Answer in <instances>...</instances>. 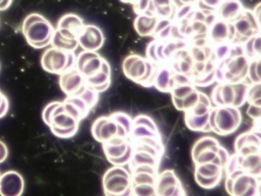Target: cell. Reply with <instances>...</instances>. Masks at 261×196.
Segmentation results:
<instances>
[{"instance_id":"obj_8","label":"cell","mask_w":261,"mask_h":196,"mask_svg":"<svg viewBox=\"0 0 261 196\" xmlns=\"http://www.w3.org/2000/svg\"><path fill=\"white\" fill-rule=\"evenodd\" d=\"M157 196H186L179 179L172 170L158 175L155 184Z\"/></svg>"},{"instance_id":"obj_44","label":"cell","mask_w":261,"mask_h":196,"mask_svg":"<svg viewBox=\"0 0 261 196\" xmlns=\"http://www.w3.org/2000/svg\"><path fill=\"white\" fill-rule=\"evenodd\" d=\"M198 102L212 108V102H211L210 99L207 97L205 93H202V92H199V99H198Z\"/></svg>"},{"instance_id":"obj_28","label":"cell","mask_w":261,"mask_h":196,"mask_svg":"<svg viewBox=\"0 0 261 196\" xmlns=\"http://www.w3.org/2000/svg\"><path fill=\"white\" fill-rule=\"evenodd\" d=\"M135 126H144L152 131L158 133L156 124L148 116H144V115L137 116L133 121V127H135Z\"/></svg>"},{"instance_id":"obj_14","label":"cell","mask_w":261,"mask_h":196,"mask_svg":"<svg viewBox=\"0 0 261 196\" xmlns=\"http://www.w3.org/2000/svg\"><path fill=\"white\" fill-rule=\"evenodd\" d=\"M217 9L218 18L229 23L233 22L242 14L244 7L240 2L225 1L222 2Z\"/></svg>"},{"instance_id":"obj_15","label":"cell","mask_w":261,"mask_h":196,"mask_svg":"<svg viewBox=\"0 0 261 196\" xmlns=\"http://www.w3.org/2000/svg\"><path fill=\"white\" fill-rule=\"evenodd\" d=\"M237 155V154H236ZM238 166L244 173H248L256 178H260V153L240 156L237 155Z\"/></svg>"},{"instance_id":"obj_35","label":"cell","mask_w":261,"mask_h":196,"mask_svg":"<svg viewBox=\"0 0 261 196\" xmlns=\"http://www.w3.org/2000/svg\"><path fill=\"white\" fill-rule=\"evenodd\" d=\"M156 45V41H152V42H150V44H149V46H148L147 49H146V55H147L148 58H149L148 61H151V62L152 63H157L160 61H159L158 58H157L156 52H155Z\"/></svg>"},{"instance_id":"obj_29","label":"cell","mask_w":261,"mask_h":196,"mask_svg":"<svg viewBox=\"0 0 261 196\" xmlns=\"http://www.w3.org/2000/svg\"><path fill=\"white\" fill-rule=\"evenodd\" d=\"M199 91L195 90L183 99V111L188 112L192 110L198 103Z\"/></svg>"},{"instance_id":"obj_47","label":"cell","mask_w":261,"mask_h":196,"mask_svg":"<svg viewBox=\"0 0 261 196\" xmlns=\"http://www.w3.org/2000/svg\"><path fill=\"white\" fill-rule=\"evenodd\" d=\"M1 175H2V174H1V173H0V178H1Z\"/></svg>"},{"instance_id":"obj_26","label":"cell","mask_w":261,"mask_h":196,"mask_svg":"<svg viewBox=\"0 0 261 196\" xmlns=\"http://www.w3.org/2000/svg\"><path fill=\"white\" fill-rule=\"evenodd\" d=\"M110 117L119 125L124 127L128 134H130L131 130L133 129V120L129 116L123 113H114Z\"/></svg>"},{"instance_id":"obj_4","label":"cell","mask_w":261,"mask_h":196,"mask_svg":"<svg viewBox=\"0 0 261 196\" xmlns=\"http://www.w3.org/2000/svg\"><path fill=\"white\" fill-rule=\"evenodd\" d=\"M259 179L238 168L227 174L226 189L230 196H259Z\"/></svg>"},{"instance_id":"obj_46","label":"cell","mask_w":261,"mask_h":196,"mask_svg":"<svg viewBox=\"0 0 261 196\" xmlns=\"http://www.w3.org/2000/svg\"><path fill=\"white\" fill-rule=\"evenodd\" d=\"M172 101H173L174 105H175V108L178 110H183V100L179 99V98L173 97L172 96Z\"/></svg>"},{"instance_id":"obj_13","label":"cell","mask_w":261,"mask_h":196,"mask_svg":"<svg viewBox=\"0 0 261 196\" xmlns=\"http://www.w3.org/2000/svg\"><path fill=\"white\" fill-rule=\"evenodd\" d=\"M117 124L110 116H100L93 122L91 133L97 142L102 144L117 136Z\"/></svg>"},{"instance_id":"obj_40","label":"cell","mask_w":261,"mask_h":196,"mask_svg":"<svg viewBox=\"0 0 261 196\" xmlns=\"http://www.w3.org/2000/svg\"><path fill=\"white\" fill-rule=\"evenodd\" d=\"M261 38L260 35H256L253 37V51L254 55L257 58H260Z\"/></svg>"},{"instance_id":"obj_17","label":"cell","mask_w":261,"mask_h":196,"mask_svg":"<svg viewBox=\"0 0 261 196\" xmlns=\"http://www.w3.org/2000/svg\"><path fill=\"white\" fill-rule=\"evenodd\" d=\"M158 19V17L155 15L141 14L135 20L134 26L141 36H150L154 33Z\"/></svg>"},{"instance_id":"obj_11","label":"cell","mask_w":261,"mask_h":196,"mask_svg":"<svg viewBox=\"0 0 261 196\" xmlns=\"http://www.w3.org/2000/svg\"><path fill=\"white\" fill-rule=\"evenodd\" d=\"M77 42L84 51L96 52L103 45L105 36L101 29L95 24H85Z\"/></svg>"},{"instance_id":"obj_10","label":"cell","mask_w":261,"mask_h":196,"mask_svg":"<svg viewBox=\"0 0 261 196\" xmlns=\"http://www.w3.org/2000/svg\"><path fill=\"white\" fill-rule=\"evenodd\" d=\"M85 26L84 20L79 15L74 13L65 14L58 21L56 32L67 39L77 41Z\"/></svg>"},{"instance_id":"obj_23","label":"cell","mask_w":261,"mask_h":196,"mask_svg":"<svg viewBox=\"0 0 261 196\" xmlns=\"http://www.w3.org/2000/svg\"><path fill=\"white\" fill-rule=\"evenodd\" d=\"M219 145V142L215 138L210 137V136H204V137H202L199 140L197 141L194 145L192 152V158L196 156L198 153H201L203 150L210 148V147L214 146V145Z\"/></svg>"},{"instance_id":"obj_34","label":"cell","mask_w":261,"mask_h":196,"mask_svg":"<svg viewBox=\"0 0 261 196\" xmlns=\"http://www.w3.org/2000/svg\"><path fill=\"white\" fill-rule=\"evenodd\" d=\"M10 108L8 98L3 92L0 91V119L7 114Z\"/></svg>"},{"instance_id":"obj_21","label":"cell","mask_w":261,"mask_h":196,"mask_svg":"<svg viewBox=\"0 0 261 196\" xmlns=\"http://www.w3.org/2000/svg\"><path fill=\"white\" fill-rule=\"evenodd\" d=\"M208 114L202 116H195L186 113V122L187 127L194 131H202L204 126L208 122Z\"/></svg>"},{"instance_id":"obj_3","label":"cell","mask_w":261,"mask_h":196,"mask_svg":"<svg viewBox=\"0 0 261 196\" xmlns=\"http://www.w3.org/2000/svg\"><path fill=\"white\" fill-rule=\"evenodd\" d=\"M103 188L106 196H134L131 174L123 166L114 165L105 173Z\"/></svg>"},{"instance_id":"obj_43","label":"cell","mask_w":261,"mask_h":196,"mask_svg":"<svg viewBox=\"0 0 261 196\" xmlns=\"http://www.w3.org/2000/svg\"><path fill=\"white\" fill-rule=\"evenodd\" d=\"M172 27V24H171V26H168L167 28H166V29H163L162 32H160V33L157 34V36H158L159 38H160V40H162V41H163V40L166 39V38H169V35H171Z\"/></svg>"},{"instance_id":"obj_27","label":"cell","mask_w":261,"mask_h":196,"mask_svg":"<svg viewBox=\"0 0 261 196\" xmlns=\"http://www.w3.org/2000/svg\"><path fill=\"white\" fill-rule=\"evenodd\" d=\"M195 90V87L192 85V84L176 86V87H173V88L172 89L171 93H172V96H173V97L179 98V99L183 100Z\"/></svg>"},{"instance_id":"obj_37","label":"cell","mask_w":261,"mask_h":196,"mask_svg":"<svg viewBox=\"0 0 261 196\" xmlns=\"http://www.w3.org/2000/svg\"><path fill=\"white\" fill-rule=\"evenodd\" d=\"M247 114L252 119L259 120L261 116V107L250 104L247 108Z\"/></svg>"},{"instance_id":"obj_41","label":"cell","mask_w":261,"mask_h":196,"mask_svg":"<svg viewBox=\"0 0 261 196\" xmlns=\"http://www.w3.org/2000/svg\"><path fill=\"white\" fill-rule=\"evenodd\" d=\"M192 6H189V5H184V6H181V7L180 8L179 10L177 12L176 18H178V19H182V18L187 17L188 15L192 12Z\"/></svg>"},{"instance_id":"obj_6","label":"cell","mask_w":261,"mask_h":196,"mask_svg":"<svg viewBox=\"0 0 261 196\" xmlns=\"http://www.w3.org/2000/svg\"><path fill=\"white\" fill-rule=\"evenodd\" d=\"M242 121L241 112L236 107H220L216 108L215 124L221 136L229 135L238 130Z\"/></svg>"},{"instance_id":"obj_20","label":"cell","mask_w":261,"mask_h":196,"mask_svg":"<svg viewBox=\"0 0 261 196\" xmlns=\"http://www.w3.org/2000/svg\"><path fill=\"white\" fill-rule=\"evenodd\" d=\"M154 84L156 88L162 92L170 91L175 87L170 70L167 67L159 69Z\"/></svg>"},{"instance_id":"obj_5","label":"cell","mask_w":261,"mask_h":196,"mask_svg":"<svg viewBox=\"0 0 261 196\" xmlns=\"http://www.w3.org/2000/svg\"><path fill=\"white\" fill-rule=\"evenodd\" d=\"M75 61L76 55L74 52H65L50 47L42 54L41 65L48 73L60 76L75 67Z\"/></svg>"},{"instance_id":"obj_33","label":"cell","mask_w":261,"mask_h":196,"mask_svg":"<svg viewBox=\"0 0 261 196\" xmlns=\"http://www.w3.org/2000/svg\"><path fill=\"white\" fill-rule=\"evenodd\" d=\"M227 43L218 44L216 50H215V55H216L217 58L218 59L221 60V61H223L226 57L229 56L230 55V45Z\"/></svg>"},{"instance_id":"obj_2","label":"cell","mask_w":261,"mask_h":196,"mask_svg":"<svg viewBox=\"0 0 261 196\" xmlns=\"http://www.w3.org/2000/svg\"><path fill=\"white\" fill-rule=\"evenodd\" d=\"M55 30L46 18L36 12L27 15L22 22V34L33 48L42 49L51 45Z\"/></svg>"},{"instance_id":"obj_38","label":"cell","mask_w":261,"mask_h":196,"mask_svg":"<svg viewBox=\"0 0 261 196\" xmlns=\"http://www.w3.org/2000/svg\"><path fill=\"white\" fill-rule=\"evenodd\" d=\"M212 99L214 104H216L218 107H224V103L221 96V85L217 86L212 93Z\"/></svg>"},{"instance_id":"obj_7","label":"cell","mask_w":261,"mask_h":196,"mask_svg":"<svg viewBox=\"0 0 261 196\" xmlns=\"http://www.w3.org/2000/svg\"><path fill=\"white\" fill-rule=\"evenodd\" d=\"M195 180L203 188H215L222 179L224 168L215 162L195 165Z\"/></svg>"},{"instance_id":"obj_24","label":"cell","mask_w":261,"mask_h":196,"mask_svg":"<svg viewBox=\"0 0 261 196\" xmlns=\"http://www.w3.org/2000/svg\"><path fill=\"white\" fill-rule=\"evenodd\" d=\"M221 96L224 107L233 105L234 101V89L233 84L226 83L221 85Z\"/></svg>"},{"instance_id":"obj_42","label":"cell","mask_w":261,"mask_h":196,"mask_svg":"<svg viewBox=\"0 0 261 196\" xmlns=\"http://www.w3.org/2000/svg\"><path fill=\"white\" fill-rule=\"evenodd\" d=\"M9 156V150L7 144L0 140V164L5 162Z\"/></svg>"},{"instance_id":"obj_9","label":"cell","mask_w":261,"mask_h":196,"mask_svg":"<svg viewBox=\"0 0 261 196\" xmlns=\"http://www.w3.org/2000/svg\"><path fill=\"white\" fill-rule=\"evenodd\" d=\"M59 85L67 97L79 96L88 87L85 78L75 67L60 75Z\"/></svg>"},{"instance_id":"obj_36","label":"cell","mask_w":261,"mask_h":196,"mask_svg":"<svg viewBox=\"0 0 261 196\" xmlns=\"http://www.w3.org/2000/svg\"><path fill=\"white\" fill-rule=\"evenodd\" d=\"M172 79H173L175 87H176V86L187 85V84H190V83L192 82L188 75L180 73H176L175 75H174V76L172 77Z\"/></svg>"},{"instance_id":"obj_16","label":"cell","mask_w":261,"mask_h":196,"mask_svg":"<svg viewBox=\"0 0 261 196\" xmlns=\"http://www.w3.org/2000/svg\"><path fill=\"white\" fill-rule=\"evenodd\" d=\"M235 32H236V38H240L241 41L246 39L247 41L249 38L254 37L255 35H259V31L255 29L253 24L247 19V17L241 14L238 18L232 22Z\"/></svg>"},{"instance_id":"obj_19","label":"cell","mask_w":261,"mask_h":196,"mask_svg":"<svg viewBox=\"0 0 261 196\" xmlns=\"http://www.w3.org/2000/svg\"><path fill=\"white\" fill-rule=\"evenodd\" d=\"M146 71V59L138 55L137 58L134 60V62L125 70L124 74L129 80L138 82L144 77Z\"/></svg>"},{"instance_id":"obj_25","label":"cell","mask_w":261,"mask_h":196,"mask_svg":"<svg viewBox=\"0 0 261 196\" xmlns=\"http://www.w3.org/2000/svg\"><path fill=\"white\" fill-rule=\"evenodd\" d=\"M260 84H252L249 86L247 93V101L250 104L261 107Z\"/></svg>"},{"instance_id":"obj_39","label":"cell","mask_w":261,"mask_h":196,"mask_svg":"<svg viewBox=\"0 0 261 196\" xmlns=\"http://www.w3.org/2000/svg\"><path fill=\"white\" fill-rule=\"evenodd\" d=\"M169 26H171V21L169 18H159L156 26H155L154 34L157 35Z\"/></svg>"},{"instance_id":"obj_31","label":"cell","mask_w":261,"mask_h":196,"mask_svg":"<svg viewBox=\"0 0 261 196\" xmlns=\"http://www.w3.org/2000/svg\"><path fill=\"white\" fill-rule=\"evenodd\" d=\"M190 55L192 60H193L194 63H205L206 61H208L204 48H202V47L193 46L191 48Z\"/></svg>"},{"instance_id":"obj_1","label":"cell","mask_w":261,"mask_h":196,"mask_svg":"<svg viewBox=\"0 0 261 196\" xmlns=\"http://www.w3.org/2000/svg\"><path fill=\"white\" fill-rule=\"evenodd\" d=\"M42 119L55 136L68 139L77 133L83 119L74 106L65 100L47 104L42 111Z\"/></svg>"},{"instance_id":"obj_12","label":"cell","mask_w":261,"mask_h":196,"mask_svg":"<svg viewBox=\"0 0 261 196\" xmlns=\"http://www.w3.org/2000/svg\"><path fill=\"white\" fill-rule=\"evenodd\" d=\"M25 190V180L20 173L13 170L6 172L0 178V195L22 196Z\"/></svg>"},{"instance_id":"obj_30","label":"cell","mask_w":261,"mask_h":196,"mask_svg":"<svg viewBox=\"0 0 261 196\" xmlns=\"http://www.w3.org/2000/svg\"><path fill=\"white\" fill-rule=\"evenodd\" d=\"M260 58H254L249 63L248 70H247V78L250 80L252 84H260L261 78L258 76L256 73V64Z\"/></svg>"},{"instance_id":"obj_22","label":"cell","mask_w":261,"mask_h":196,"mask_svg":"<svg viewBox=\"0 0 261 196\" xmlns=\"http://www.w3.org/2000/svg\"><path fill=\"white\" fill-rule=\"evenodd\" d=\"M234 89V101L233 103V107H238L245 103L247 101V90H248L249 84L244 83H237L233 84Z\"/></svg>"},{"instance_id":"obj_32","label":"cell","mask_w":261,"mask_h":196,"mask_svg":"<svg viewBox=\"0 0 261 196\" xmlns=\"http://www.w3.org/2000/svg\"><path fill=\"white\" fill-rule=\"evenodd\" d=\"M212 109L198 102L192 110L186 112V113H189V114L192 115V116H204V115L208 114Z\"/></svg>"},{"instance_id":"obj_18","label":"cell","mask_w":261,"mask_h":196,"mask_svg":"<svg viewBox=\"0 0 261 196\" xmlns=\"http://www.w3.org/2000/svg\"><path fill=\"white\" fill-rule=\"evenodd\" d=\"M209 35L211 41L215 44L225 43L227 40H229V23L218 18L211 26Z\"/></svg>"},{"instance_id":"obj_45","label":"cell","mask_w":261,"mask_h":196,"mask_svg":"<svg viewBox=\"0 0 261 196\" xmlns=\"http://www.w3.org/2000/svg\"><path fill=\"white\" fill-rule=\"evenodd\" d=\"M13 4L11 0H0V11H5Z\"/></svg>"}]
</instances>
